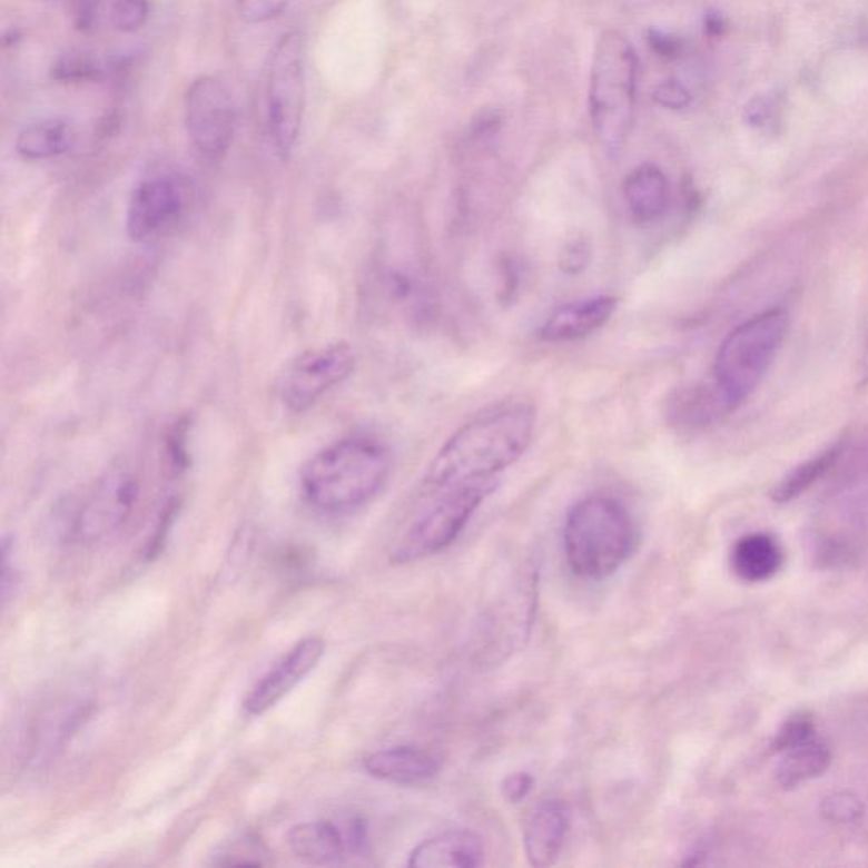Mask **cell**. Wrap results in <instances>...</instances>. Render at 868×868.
<instances>
[{
	"instance_id": "cell-1",
	"label": "cell",
	"mask_w": 868,
	"mask_h": 868,
	"mask_svg": "<svg viewBox=\"0 0 868 868\" xmlns=\"http://www.w3.org/2000/svg\"><path fill=\"white\" fill-rule=\"evenodd\" d=\"M536 410L523 400L504 401L472 417L446 440L427 466L426 485L436 491L492 479L530 448Z\"/></svg>"
},
{
	"instance_id": "cell-2",
	"label": "cell",
	"mask_w": 868,
	"mask_h": 868,
	"mask_svg": "<svg viewBox=\"0 0 868 868\" xmlns=\"http://www.w3.org/2000/svg\"><path fill=\"white\" fill-rule=\"evenodd\" d=\"M391 448L374 434H348L314 453L300 472V491L314 510L343 514L371 502L387 484Z\"/></svg>"
},
{
	"instance_id": "cell-7",
	"label": "cell",
	"mask_w": 868,
	"mask_h": 868,
	"mask_svg": "<svg viewBox=\"0 0 868 868\" xmlns=\"http://www.w3.org/2000/svg\"><path fill=\"white\" fill-rule=\"evenodd\" d=\"M497 485L499 482L492 477L445 489L442 499L406 531L392 552L391 562L406 565L448 549L485 499L497 491Z\"/></svg>"
},
{
	"instance_id": "cell-32",
	"label": "cell",
	"mask_w": 868,
	"mask_h": 868,
	"mask_svg": "<svg viewBox=\"0 0 868 868\" xmlns=\"http://www.w3.org/2000/svg\"><path fill=\"white\" fill-rule=\"evenodd\" d=\"M653 99L659 102L660 106L667 107V109H683L691 102V93L685 87L675 80H669V82L660 83L653 92Z\"/></svg>"
},
{
	"instance_id": "cell-21",
	"label": "cell",
	"mask_w": 868,
	"mask_h": 868,
	"mask_svg": "<svg viewBox=\"0 0 868 868\" xmlns=\"http://www.w3.org/2000/svg\"><path fill=\"white\" fill-rule=\"evenodd\" d=\"M731 565L743 581H767L782 565V550L769 534H748L734 545Z\"/></svg>"
},
{
	"instance_id": "cell-25",
	"label": "cell",
	"mask_w": 868,
	"mask_h": 868,
	"mask_svg": "<svg viewBox=\"0 0 868 868\" xmlns=\"http://www.w3.org/2000/svg\"><path fill=\"white\" fill-rule=\"evenodd\" d=\"M838 455H840V446H834V448L819 453L818 456L808 460V462L802 463V465L796 466V468L777 485L776 491L772 492L773 501L789 502L792 501V499L798 497V495H801L802 492L808 491L812 484H816V482L835 465Z\"/></svg>"
},
{
	"instance_id": "cell-16",
	"label": "cell",
	"mask_w": 868,
	"mask_h": 868,
	"mask_svg": "<svg viewBox=\"0 0 868 868\" xmlns=\"http://www.w3.org/2000/svg\"><path fill=\"white\" fill-rule=\"evenodd\" d=\"M368 776L397 786H416L438 776V757L417 747H392L375 751L365 758Z\"/></svg>"
},
{
	"instance_id": "cell-15",
	"label": "cell",
	"mask_w": 868,
	"mask_h": 868,
	"mask_svg": "<svg viewBox=\"0 0 868 868\" xmlns=\"http://www.w3.org/2000/svg\"><path fill=\"white\" fill-rule=\"evenodd\" d=\"M482 838L468 829H453L417 845L410 855L413 868H475L484 864Z\"/></svg>"
},
{
	"instance_id": "cell-27",
	"label": "cell",
	"mask_w": 868,
	"mask_h": 868,
	"mask_svg": "<svg viewBox=\"0 0 868 868\" xmlns=\"http://www.w3.org/2000/svg\"><path fill=\"white\" fill-rule=\"evenodd\" d=\"M290 4V0H238V11L248 24H264L278 18Z\"/></svg>"
},
{
	"instance_id": "cell-18",
	"label": "cell",
	"mask_w": 868,
	"mask_h": 868,
	"mask_svg": "<svg viewBox=\"0 0 868 868\" xmlns=\"http://www.w3.org/2000/svg\"><path fill=\"white\" fill-rule=\"evenodd\" d=\"M623 194L631 219L638 225H653L669 209V180L655 165L643 164L634 168L628 175Z\"/></svg>"
},
{
	"instance_id": "cell-10",
	"label": "cell",
	"mask_w": 868,
	"mask_h": 868,
	"mask_svg": "<svg viewBox=\"0 0 868 868\" xmlns=\"http://www.w3.org/2000/svg\"><path fill=\"white\" fill-rule=\"evenodd\" d=\"M190 206L187 184L177 175L158 174L142 178L129 197L126 228L135 241L164 238L184 221Z\"/></svg>"
},
{
	"instance_id": "cell-31",
	"label": "cell",
	"mask_w": 868,
	"mask_h": 868,
	"mask_svg": "<svg viewBox=\"0 0 868 868\" xmlns=\"http://www.w3.org/2000/svg\"><path fill=\"white\" fill-rule=\"evenodd\" d=\"M822 815L834 822H854L861 816V805L851 793H834L822 802Z\"/></svg>"
},
{
	"instance_id": "cell-26",
	"label": "cell",
	"mask_w": 868,
	"mask_h": 868,
	"mask_svg": "<svg viewBox=\"0 0 868 868\" xmlns=\"http://www.w3.org/2000/svg\"><path fill=\"white\" fill-rule=\"evenodd\" d=\"M780 99L777 96H758L744 107L748 125L758 129H772L779 122Z\"/></svg>"
},
{
	"instance_id": "cell-17",
	"label": "cell",
	"mask_w": 868,
	"mask_h": 868,
	"mask_svg": "<svg viewBox=\"0 0 868 868\" xmlns=\"http://www.w3.org/2000/svg\"><path fill=\"white\" fill-rule=\"evenodd\" d=\"M150 19L148 0H77L73 21L87 34L139 31Z\"/></svg>"
},
{
	"instance_id": "cell-29",
	"label": "cell",
	"mask_w": 868,
	"mask_h": 868,
	"mask_svg": "<svg viewBox=\"0 0 868 868\" xmlns=\"http://www.w3.org/2000/svg\"><path fill=\"white\" fill-rule=\"evenodd\" d=\"M592 258V246L588 239H570L560 251L559 265L562 272L569 275L581 274L589 267Z\"/></svg>"
},
{
	"instance_id": "cell-12",
	"label": "cell",
	"mask_w": 868,
	"mask_h": 868,
	"mask_svg": "<svg viewBox=\"0 0 868 868\" xmlns=\"http://www.w3.org/2000/svg\"><path fill=\"white\" fill-rule=\"evenodd\" d=\"M324 655V643L319 638L310 637L297 643L287 655L268 670L257 685L249 691L243 706L249 716H260L280 702L304 677L316 669Z\"/></svg>"
},
{
	"instance_id": "cell-19",
	"label": "cell",
	"mask_w": 868,
	"mask_h": 868,
	"mask_svg": "<svg viewBox=\"0 0 868 868\" xmlns=\"http://www.w3.org/2000/svg\"><path fill=\"white\" fill-rule=\"evenodd\" d=\"M287 841L299 860L314 865L339 860L349 848L348 837L329 821L300 822L288 831Z\"/></svg>"
},
{
	"instance_id": "cell-30",
	"label": "cell",
	"mask_w": 868,
	"mask_h": 868,
	"mask_svg": "<svg viewBox=\"0 0 868 868\" xmlns=\"http://www.w3.org/2000/svg\"><path fill=\"white\" fill-rule=\"evenodd\" d=\"M812 738H815V728H812L811 719L799 716V718L790 719L789 722L783 724L782 730L779 731L776 741H773V748L779 751H787L790 748L799 747V744L812 740Z\"/></svg>"
},
{
	"instance_id": "cell-24",
	"label": "cell",
	"mask_w": 868,
	"mask_h": 868,
	"mask_svg": "<svg viewBox=\"0 0 868 868\" xmlns=\"http://www.w3.org/2000/svg\"><path fill=\"white\" fill-rule=\"evenodd\" d=\"M712 401L704 388H677L667 400L665 417L675 430H694L711 420Z\"/></svg>"
},
{
	"instance_id": "cell-9",
	"label": "cell",
	"mask_w": 868,
	"mask_h": 868,
	"mask_svg": "<svg viewBox=\"0 0 868 868\" xmlns=\"http://www.w3.org/2000/svg\"><path fill=\"white\" fill-rule=\"evenodd\" d=\"M184 115L197 154L209 161L223 160L238 128V107L228 86L217 77H197L187 89Z\"/></svg>"
},
{
	"instance_id": "cell-5",
	"label": "cell",
	"mask_w": 868,
	"mask_h": 868,
	"mask_svg": "<svg viewBox=\"0 0 868 868\" xmlns=\"http://www.w3.org/2000/svg\"><path fill=\"white\" fill-rule=\"evenodd\" d=\"M787 323L786 310L769 309L744 320L721 343L714 378L724 407L741 406L757 391L782 346Z\"/></svg>"
},
{
	"instance_id": "cell-34",
	"label": "cell",
	"mask_w": 868,
	"mask_h": 868,
	"mask_svg": "<svg viewBox=\"0 0 868 868\" xmlns=\"http://www.w3.org/2000/svg\"><path fill=\"white\" fill-rule=\"evenodd\" d=\"M648 43H650L651 50L655 51L659 57L673 58L680 53V41L669 32L660 31V29H650L647 32Z\"/></svg>"
},
{
	"instance_id": "cell-11",
	"label": "cell",
	"mask_w": 868,
	"mask_h": 868,
	"mask_svg": "<svg viewBox=\"0 0 868 868\" xmlns=\"http://www.w3.org/2000/svg\"><path fill=\"white\" fill-rule=\"evenodd\" d=\"M139 481L128 466H112L90 489L76 517L80 541L96 543L118 533L135 513Z\"/></svg>"
},
{
	"instance_id": "cell-6",
	"label": "cell",
	"mask_w": 868,
	"mask_h": 868,
	"mask_svg": "<svg viewBox=\"0 0 868 868\" xmlns=\"http://www.w3.org/2000/svg\"><path fill=\"white\" fill-rule=\"evenodd\" d=\"M306 109V43L299 31L282 36L267 77V125L275 151L287 160L296 148Z\"/></svg>"
},
{
	"instance_id": "cell-33",
	"label": "cell",
	"mask_w": 868,
	"mask_h": 868,
	"mask_svg": "<svg viewBox=\"0 0 868 868\" xmlns=\"http://www.w3.org/2000/svg\"><path fill=\"white\" fill-rule=\"evenodd\" d=\"M534 779L527 772H514L505 777L501 783L502 798L511 805L524 801L533 789Z\"/></svg>"
},
{
	"instance_id": "cell-35",
	"label": "cell",
	"mask_w": 868,
	"mask_h": 868,
	"mask_svg": "<svg viewBox=\"0 0 868 868\" xmlns=\"http://www.w3.org/2000/svg\"><path fill=\"white\" fill-rule=\"evenodd\" d=\"M706 31L711 36H721L722 32L727 31V21L718 12H709L708 18H706Z\"/></svg>"
},
{
	"instance_id": "cell-23",
	"label": "cell",
	"mask_w": 868,
	"mask_h": 868,
	"mask_svg": "<svg viewBox=\"0 0 868 868\" xmlns=\"http://www.w3.org/2000/svg\"><path fill=\"white\" fill-rule=\"evenodd\" d=\"M831 762V751L822 741L812 740L787 750V757L777 769V780L786 789L821 776Z\"/></svg>"
},
{
	"instance_id": "cell-20",
	"label": "cell",
	"mask_w": 868,
	"mask_h": 868,
	"mask_svg": "<svg viewBox=\"0 0 868 868\" xmlns=\"http://www.w3.org/2000/svg\"><path fill=\"white\" fill-rule=\"evenodd\" d=\"M77 131L67 119H43L31 122L19 131L16 151L26 160H51L73 148Z\"/></svg>"
},
{
	"instance_id": "cell-22",
	"label": "cell",
	"mask_w": 868,
	"mask_h": 868,
	"mask_svg": "<svg viewBox=\"0 0 868 868\" xmlns=\"http://www.w3.org/2000/svg\"><path fill=\"white\" fill-rule=\"evenodd\" d=\"M121 68L116 58L102 57L90 50H70L51 65V77L61 83L103 82L118 76Z\"/></svg>"
},
{
	"instance_id": "cell-14",
	"label": "cell",
	"mask_w": 868,
	"mask_h": 868,
	"mask_svg": "<svg viewBox=\"0 0 868 868\" xmlns=\"http://www.w3.org/2000/svg\"><path fill=\"white\" fill-rule=\"evenodd\" d=\"M570 829V811L563 802L549 801L537 806L527 818L523 831L524 854L533 867L555 864Z\"/></svg>"
},
{
	"instance_id": "cell-3",
	"label": "cell",
	"mask_w": 868,
	"mask_h": 868,
	"mask_svg": "<svg viewBox=\"0 0 868 868\" xmlns=\"http://www.w3.org/2000/svg\"><path fill=\"white\" fill-rule=\"evenodd\" d=\"M637 527L620 499L595 494L582 499L566 514L563 550L566 563L585 581H604L633 552Z\"/></svg>"
},
{
	"instance_id": "cell-8",
	"label": "cell",
	"mask_w": 868,
	"mask_h": 868,
	"mask_svg": "<svg viewBox=\"0 0 868 868\" xmlns=\"http://www.w3.org/2000/svg\"><path fill=\"white\" fill-rule=\"evenodd\" d=\"M356 367V352L345 342L306 349L288 364L278 382V400L294 414L306 413L342 385Z\"/></svg>"
},
{
	"instance_id": "cell-4",
	"label": "cell",
	"mask_w": 868,
	"mask_h": 868,
	"mask_svg": "<svg viewBox=\"0 0 868 868\" xmlns=\"http://www.w3.org/2000/svg\"><path fill=\"white\" fill-rule=\"evenodd\" d=\"M638 60L617 31L602 32L591 73V121L602 150L617 155L627 145L637 100Z\"/></svg>"
},
{
	"instance_id": "cell-28",
	"label": "cell",
	"mask_w": 868,
	"mask_h": 868,
	"mask_svg": "<svg viewBox=\"0 0 868 868\" xmlns=\"http://www.w3.org/2000/svg\"><path fill=\"white\" fill-rule=\"evenodd\" d=\"M219 865H264V857H267V850L260 841L255 838H245L238 844L231 845L225 854L219 855Z\"/></svg>"
},
{
	"instance_id": "cell-36",
	"label": "cell",
	"mask_w": 868,
	"mask_h": 868,
	"mask_svg": "<svg viewBox=\"0 0 868 868\" xmlns=\"http://www.w3.org/2000/svg\"><path fill=\"white\" fill-rule=\"evenodd\" d=\"M864 375L865 378L868 381V343L867 348H865V355H864Z\"/></svg>"
},
{
	"instance_id": "cell-13",
	"label": "cell",
	"mask_w": 868,
	"mask_h": 868,
	"mask_svg": "<svg viewBox=\"0 0 868 868\" xmlns=\"http://www.w3.org/2000/svg\"><path fill=\"white\" fill-rule=\"evenodd\" d=\"M617 309L618 299L612 296L588 297L562 304L543 320L537 336L549 343L588 338L604 328Z\"/></svg>"
}]
</instances>
